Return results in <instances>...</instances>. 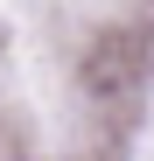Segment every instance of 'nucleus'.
Instances as JSON below:
<instances>
[]
</instances>
